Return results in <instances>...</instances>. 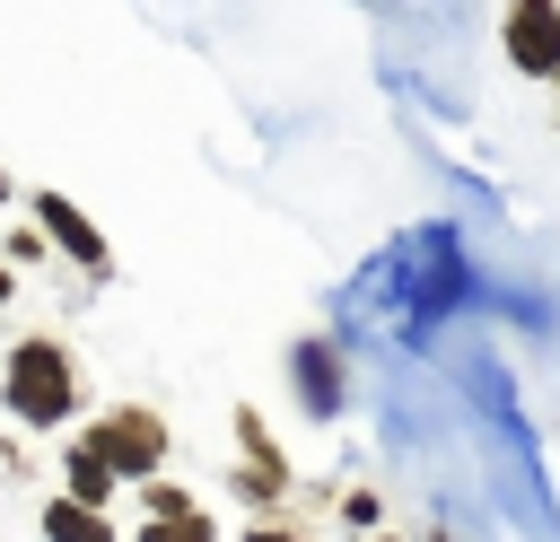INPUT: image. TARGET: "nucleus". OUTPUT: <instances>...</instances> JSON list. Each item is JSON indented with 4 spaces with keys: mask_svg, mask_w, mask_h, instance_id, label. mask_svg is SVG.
<instances>
[{
    "mask_svg": "<svg viewBox=\"0 0 560 542\" xmlns=\"http://www.w3.org/2000/svg\"><path fill=\"white\" fill-rule=\"evenodd\" d=\"M0 201H9V184H0Z\"/></svg>",
    "mask_w": 560,
    "mask_h": 542,
    "instance_id": "nucleus-13",
    "label": "nucleus"
},
{
    "mask_svg": "<svg viewBox=\"0 0 560 542\" xmlns=\"http://www.w3.org/2000/svg\"><path fill=\"white\" fill-rule=\"evenodd\" d=\"M0 306H9V262H0Z\"/></svg>",
    "mask_w": 560,
    "mask_h": 542,
    "instance_id": "nucleus-10",
    "label": "nucleus"
},
{
    "mask_svg": "<svg viewBox=\"0 0 560 542\" xmlns=\"http://www.w3.org/2000/svg\"><path fill=\"white\" fill-rule=\"evenodd\" d=\"M298 393H306V411H332V402H341V367H332V350H324V341H306V350H298Z\"/></svg>",
    "mask_w": 560,
    "mask_h": 542,
    "instance_id": "nucleus-5",
    "label": "nucleus"
},
{
    "mask_svg": "<svg viewBox=\"0 0 560 542\" xmlns=\"http://www.w3.org/2000/svg\"><path fill=\"white\" fill-rule=\"evenodd\" d=\"M70 402H79L70 350H61V341H18V350H9V411L35 420V428H52V420H70Z\"/></svg>",
    "mask_w": 560,
    "mask_h": 542,
    "instance_id": "nucleus-1",
    "label": "nucleus"
},
{
    "mask_svg": "<svg viewBox=\"0 0 560 542\" xmlns=\"http://www.w3.org/2000/svg\"><path fill=\"white\" fill-rule=\"evenodd\" d=\"M35 219L52 227V245H70V254H79L88 271H105V236H96V227H88V219H79V210H70L61 192H44V201H35Z\"/></svg>",
    "mask_w": 560,
    "mask_h": 542,
    "instance_id": "nucleus-4",
    "label": "nucleus"
},
{
    "mask_svg": "<svg viewBox=\"0 0 560 542\" xmlns=\"http://www.w3.org/2000/svg\"><path fill=\"white\" fill-rule=\"evenodd\" d=\"M105 490H114L105 455H96V446H79V455H70V498H79V507H105Z\"/></svg>",
    "mask_w": 560,
    "mask_h": 542,
    "instance_id": "nucleus-6",
    "label": "nucleus"
},
{
    "mask_svg": "<svg viewBox=\"0 0 560 542\" xmlns=\"http://www.w3.org/2000/svg\"><path fill=\"white\" fill-rule=\"evenodd\" d=\"M44 533H52V542H96V507L61 498V507H44Z\"/></svg>",
    "mask_w": 560,
    "mask_h": 542,
    "instance_id": "nucleus-7",
    "label": "nucleus"
},
{
    "mask_svg": "<svg viewBox=\"0 0 560 542\" xmlns=\"http://www.w3.org/2000/svg\"><path fill=\"white\" fill-rule=\"evenodd\" d=\"M254 542H289V533H254Z\"/></svg>",
    "mask_w": 560,
    "mask_h": 542,
    "instance_id": "nucleus-11",
    "label": "nucleus"
},
{
    "mask_svg": "<svg viewBox=\"0 0 560 542\" xmlns=\"http://www.w3.org/2000/svg\"><path fill=\"white\" fill-rule=\"evenodd\" d=\"M88 446L105 455V472H158V463H166V428H158V411H105V420L88 428Z\"/></svg>",
    "mask_w": 560,
    "mask_h": 542,
    "instance_id": "nucleus-2",
    "label": "nucleus"
},
{
    "mask_svg": "<svg viewBox=\"0 0 560 542\" xmlns=\"http://www.w3.org/2000/svg\"><path fill=\"white\" fill-rule=\"evenodd\" d=\"M508 61L525 79H560V9L551 0H516L508 9Z\"/></svg>",
    "mask_w": 560,
    "mask_h": 542,
    "instance_id": "nucleus-3",
    "label": "nucleus"
},
{
    "mask_svg": "<svg viewBox=\"0 0 560 542\" xmlns=\"http://www.w3.org/2000/svg\"><path fill=\"white\" fill-rule=\"evenodd\" d=\"M96 542H114V533H105V525H96Z\"/></svg>",
    "mask_w": 560,
    "mask_h": 542,
    "instance_id": "nucleus-12",
    "label": "nucleus"
},
{
    "mask_svg": "<svg viewBox=\"0 0 560 542\" xmlns=\"http://www.w3.org/2000/svg\"><path fill=\"white\" fill-rule=\"evenodd\" d=\"M149 516H192V498H184V490H166V481H158V490H149Z\"/></svg>",
    "mask_w": 560,
    "mask_h": 542,
    "instance_id": "nucleus-9",
    "label": "nucleus"
},
{
    "mask_svg": "<svg viewBox=\"0 0 560 542\" xmlns=\"http://www.w3.org/2000/svg\"><path fill=\"white\" fill-rule=\"evenodd\" d=\"M140 542H219V533H210V516L192 507V516H158V525H149Z\"/></svg>",
    "mask_w": 560,
    "mask_h": 542,
    "instance_id": "nucleus-8",
    "label": "nucleus"
}]
</instances>
